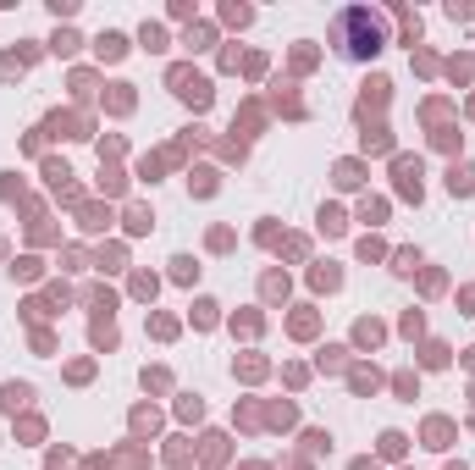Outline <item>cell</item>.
I'll list each match as a JSON object with an SVG mask.
<instances>
[{"instance_id":"obj_42","label":"cell","mask_w":475,"mask_h":470,"mask_svg":"<svg viewBox=\"0 0 475 470\" xmlns=\"http://www.w3.org/2000/svg\"><path fill=\"white\" fill-rule=\"evenodd\" d=\"M349 470H381V465H376V459H354Z\"/></svg>"},{"instance_id":"obj_4","label":"cell","mask_w":475,"mask_h":470,"mask_svg":"<svg viewBox=\"0 0 475 470\" xmlns=\"http://www.w3.org/2000/svg\"><path fill=\"white\" fill-rule=\"evenodd\" d=\"M177 100H188L194 111H205L210 100H216V89H210V78H199V72H194V78H188V89L177 94Z\"/></svg>"},{"instance_id":"obj_11","label":"cell","mask_w":475,"mask_h":470,"mask_svg":"<svg viewBox=\"0 0 475 470\" xmlns=\"http://www.w3.org/2000/svg\"><path fill=\"white\" fill-rule=\"evenodd\" d=\"M420 365H426V371H442V365H448V343H426V349H420Z\"/></svg>"},{"instance_id":"obj_30","label":"cell","mask_w":475,"mask_h":470,"mask_svg":"<svg viewBox=\"0 0 475 470\" xmlns=\"http://www.w3.org/2000/svg\"><path fill=\"white\" fill-rule=\"evenodd\" d=\"M354 343H381V326H376V321H359V326H354Z\"/></svg>"},{"instance_id":"obj_25","label":"cell","mask_w":475,"mask_h":470,"mask_svg":"<svg viewBox=\"0 0 475 470\" xmlns=\"http://www.w3.org/2000/svg\"><path fill=\"white\" fill-rule=\"evenodd\" d=\"M78 34H72V28H61V34H56V39H50V50H56V56H72V50H78Z\"/></svg>"},{"instance_id":"obj_36","label":"cell","mask_w":475,"mask_h":470,"mask_svg":"<svg viewBox=\"0 0 475 470\" xmlns=\"http://www.w3.org/2000/svg\"><path fill=\"white\" fill-rule=\"evenodd\" d=\"M359 255H365V260H381L387 249H381V238H359Z\"/></svg>"},{"instance_id":"obj_37","label":"cell","mask_w":475,"mask_h":470,"mask_svg":"<svg viewBox=\"0 0 475 470\" xmlns=\"http://www.w3.org/2000/svg\"><path fill=\"white\" fill-rule=\"evenodd\" d=\"M293 332H299V338H310V332H315V316H310V310H299V316H293Z\"/></svg>"},{"instance_id":"obj_19","label":"cell","mask_w":475,"mask_h":470,"mask_svg":"<svg viewBox=\"0 0 475 470\" xmlns=\"http://www.w3.org/2000/svg\"><path fill=\"white\" fill-rule=\"evenodd\" d=\"M216 310H221L216 299H194V326H199V332H205V326H216Z\"/></svg>"},{"instance_id":"obj_31","label":"cell","mask_w":475,"mask_h":470,"mask_svg":"<svg viewBox=\"0 0 475 470\" xmlns=\"http://www.w3.org/2000/svg\"><path fill=\"white\" fill-rule=\"evenodd\" d=\"M183 44H188V50H210V28H188Z\"/></svg>"},{"instance_id":"obj_44","label":"cell","mask_w":475,"mask_h":470,"mask_svg":"<svg viewBox=\"0 0 475 470\" xmlns=\"http://www.w3.org/2000/svg\"><path fill=\"white\" fill-rule=\"evenodd\" d=\"M448 470H464V465H448Z\"/></svg>"},{"instance_id":"obj_3","label":"cell","mask_w":475,"mask_h":470,"mask_svg":"<svg viewBox=\"0 0 475 470\" xmlns=\"http://www.w3.org/2000/svg\"><path fill=\"white\" fill-rule=\"evenodd\" d=\"M127 50H133V44H127V34H116V28H105L100 39H94V56H100V61H122Z\"/></svg>"},{"instance_id":"obj_29","label":"cell","mask_w":475,"mask_h":470,"mask_svg":"<svg viewBox=\"0 0 475 470\" xmlns=\"http://www.w3.org/2000/svg\"><path fill=\"white\" fill-rule=\"evenodd\" d=\"M188 189H194V194H216V171H194Z\"/></svg>"},{"instance_id":"obj_38","label":"cell","mask_w":475,"mask_h":470,"mask_svg":"<svg viewBox=\"0 0 475 470\" xmlns=\"http://www.w3.org/2000/svg\"><path fill=\"white\" fill-rule=\"evenodd\" d=\"M133 294H139V299H155V277H144V271H139V277H133Z\"/></svg>"},{"instance_id":"obj_2","label":"cell","mask_w":475,"mask_h":470,"mask_svg":"<svg viewBox=\"0 0 475 470\" xmlns=\"http://www.w3.org/2000/svg\"><path fill=\"white\" fill-rule=\"evenodd\" d=\"M393 183H398V194H404V199H414V205H420V155H398L393 161Z\"/></svg>"},{"instance_id":"obj_35","label":"cell","mask_w":475,"mask_h":470,"mask_svg":"<svg viewBox=\"0 0 475 470\" xmlns=\"http://www.w3.org/2000/svg\"><path fill=\"white\" fill-rule=\"evenodd\" d=\"M393 387L404 393V399H414V387H420V382H414V371H398V376H393Z\"/></svg>"},{"instance_id":"obj_33","label":"cell","mask_w":475,"mask_h":470,"mask_svg":"<svg viewBox=\"0 0 475 470\" xmlns=\"http://www.w3.org/2000/svg\"><path fill=\"white\" fill-rule=\"evenodd\" d=\"M11 277H22V282H28V277H39V260H34V255H22L17 266H11Z\"/></svg>"},{"instance_id":"obj_39","label":"cell","mask_w":475,"mask_h":470,"mask_svg":"<svg viewBox=\"0 0 475 470\" xmlns=\"http://www.w3.org/2000/svg\"><path fill=\"white\" fill-rule=\"evenodd\" d=\"M282 294H288V277H276V271H271V277H266V299H282Z\"/></svg>"},{"instance_id":"obj_26","label":"cell","mask_w":475,"mask_h":470,"mask_svg":"<svg viewBox=\"0 0 475 470\" xmlns=\"http://www.w3.org/2000/svg\"><path fill=\"white\" fill-rule=\"evenodd\" d=\"M304 449H310V454H331V431H321V426L304 431Z\"/></svg>"},{"instance_id":"obj_1","label":"cell","mask_w":475,"mask_h":470,"mask_svg":"<svg viewBox=\"0 0 475 470\" xmlns=\"http://www.w3.org/2000/svg\"><path fill=\"white\" fill-rule=\"evenodd\" d=\"M331 44H337V56H349V61H371L376 50L387 44L381 17H376V11H365V6L337 11V22H331Z\"/></svg>"},{"instance_id":"obj_43","label":"cell","mask_w":475,"mask_h":470,"mask_svg":"<svg viewBox=\"0 0 475 470\" xmlns=\"http://www.w3.org/2000/svg\"><path fill=\"white\" fill-rule=\"evenodd\" d=\"M470 116H475V100H470Z\"/></svg>"},{"instance_id":"obj_15","label":"cell","mask_w":475,"mask_h":470,"mask_svg":"<svg viewBox=\"0 0 475 470\" xmlns=\"http://www.w3.org/2000/svg\"><path fill=\"white\" fill-rule=\"evenodd\" d=\"M354 393H376V382H381V376H376V365H354Z\"/></svg>"},{"instance_id":"obj_23","label":"cell","mask_w":475,"mask_h":470,"mask_svg":"<svg viewBox=\"0 0 475 470\" xmlns=\"http://www.w3.org/2000/svg\"><path fill=\"white\" fill-rule=\"evenodd\" d=\"M83 227H89V233L111 227V211H100V205H83Z\"/></svg>"},{"instance_id":"obj_34","label":"cell","mask_w":475,"mask_h":470,"mask_svg":"<svg viewBox=\"0 0 475 470\" xmlns=\"http://www.w3.org/2000/svg\"><path fill=\"white\" fill-rule=\"evenodd\" d=\"M100 271H122V249H116V244L100 249Z\"/></svg>"},{"instance_id":"obj_40","label":"cell","mask_w":475,"mask_h":470,"mask_svg":"<svg viewBox=\"0 0 475 470\" xmlns=\"http://www.w3.org/2000/svg\"><path fill=\"white\" fill-rule=\"evenodd\" d=\"M166 459H171V465H183V459H188V443H183V437H171V449H166Z\"/></svg>"},{"instance_id":"obj_20","label":"cell","mask_w":475,"mask_h":470,"mask_svg":"<svg viewBox=\"0 0 475 470\" xmlns=\"http://www.w3.org/2000/svg\"><path fill=\"white\" fill-rule=\"evenodd\" d=\"M365 177H359V161H337V189H359Z\"/></svg>"},{"instance_id":"obj_41","label":"cell","mask_w":475,"mask_h":470,"mask_svg":"<svg viewBox=\"0 0 475 470\" xmlns=\"http://www.w3.org/2000/svg\"><path fill=\"white\" fill-rule=\"evenodd\" d=\"M0 78H22V61H17V56H0Z\"/></svg>"},{"instance_id":"obj_10","label":"cell","mask_w":475,"mask_h":470,"mask_svg":"<svg viewBox=\"0 0 475 470\" xmlns=\"http://www.w3.org/2000/svg\"><path fill=\"white\" fill-rule=\"evenodd\" d=\"M139 44H144L149 56H161L171 39H166V28H161V22H144V28H139Z\"/></svg>"},{"instance_id":"obj_12","label":"cell","mask_w":475,"mask_h":470,"mask_svg":"<svg viewBox=\"0 0 475 470\" xmlns=\"http://www.w3.org/2000/svg\"><path fill=\"white\" fill-rule=\"evenodd\" d=\"M393 150V133L387 128H365V155H387Z\"/></svg>"},{"instance_id":"obj_17","label":"cell","mask_w":475,"mask_h":470,"mask_svg":"<svg viewBox=\"0 0 475 470\" xmlns=\"http://www.w3.org/2000/svg\"><path fill=\"white\" fill-rule=\"evenodd\" d=\"M343 227H349V221H343V211H337V205H321V233H326V238H337Z\"/></svg>"},{"instance_id":"obj_27","label":"cell","mask_w":475,"mask_h":470,"mask_svg":"<svg viewBox=\"0 0 475 470\" xmlns=\"http://www.w3.org/2000/svg\"><path fill=\"white\" fill-rule=\"evenodd\" d=\"M359 216H365V221H387V199H365V205H359Z\"/></svg>"},{"instance_id":"obj_9","label":"cell","mask_w":475,"mask_h":470,"mask_svg":"<svg viewBox=\"0 0 475 470\" xmlns=\"http://www.w3.org/2000/svg\"><path fill=\"white\" fill-rule=\"evenodd\" d=\"M28 399H34V387H28V382H6V387H0V409H22Z\"/></svg>"},{"instance_id":"obj_13","label":"cell","mask_w":475,"mask_h":470,"mask_svg":"<svg viewBox=\"0 0 475 470\" xmlns=\"http://www.w3.org/2000/svg\"><path fill=\"white\" fill-rule=\"evenodd\" d=\"M199 277V260L194 255H171V282H194Z\"/></svg>"},{"instance_id":"obj_7","label":"cell","mask_w":475,"mask_h":470,"mask_svg":"<svg viewBox=\"0 0 475 470\" xmlns=\"http://www.w3.org/2000/svg\"><path fill=\"white\" fill-rule=\"evenodd\" d=\"M387 78H371V84H365V100H359V116H371V106H387Z\"/></svg>"},{"instance_id":"obj_21","label":"cell","mask_w":475,"mask_h":470,"mask_svg":"<svg viewBox=\"0 0 475 470\" xmlns=\"http://www.w3.org/2000/svg\"><path fill=\"white\" fill-rule=\"evenodd\" d=\"M149 227H155V211L133 205V211H127V233H149Z\"/></svg>"},{"instance_id":"obj_32","label":"cell","mask_w":475,"mask_h":470,"mask_svg":"<svg viewBox=\"0 0 475 470\" xmlns=\"http://www.w3.org/2000/svg\"><path fill=\"white\" fill-rule=\"evenodd\" d=\"M221 17H227L232 28H249V22H254V11H249V6H227V11H221Z\"/></svg>"},{"instance_id":"obj_22","label":"cell","mask_w":475,"mask_h":470,"mask_svg":"<svg viewBox=\"0 0 475 470\" xmlns=\"http://www.w3.org/2000/svg\"><path fill=\"white\" fill-rule=\"evenodd\" d=\"M177 415H183V421H199V415H205V399H199V393H183V399H177Z\"/></svg>"},{"instance_id":"obj_14","label":"cell","mask_w":475,"mask_h":470,"mask_svg":"<svg viewBox=\"0 0 475 470\" xmlns=\"http://www.w3.org/2000/svg\"><path fill=\"white\" fill-rule=\"evenodd\" d=\"M310 282H315V288H343V271H337L331 260H321V266L310 271Z\"/></svg>"},{"instance_id":"obj_8","label":"cell","mask_w":475,"mask_h":470,"mask_svg":"<svg viewBox=\"0 0 475 470\" xmlns=\"http://www.w3.org/2000/svg\"><path fill=\"white\" fill-rule=\"evenodd\" d=\"M89 343H94V349H116V321L100 316L94 326H89Z\"/></svg>"},{"instance_id":"obj_28","label":"cell","mask_w":475,"mask_h":470,"mask_svg":"<svg viewBox=\"0 0 475 470\" xmlns=\"http://www.w3.org/2000/svg\"><path fill=\"white\" fill-rule=\"evenodd\" d=\"M100 189H105V194H122V171L105 166V161H100Z\"/></svg>"},{"instance_id":"obj_5","label":"cell","mask_w":475,"mask_h":470,"mask_svg":"<svg viewBox=\"0 0 475 470\" xmlns=\"http://www.w3.org/2000/svg\"><path fill=\"white\" fill-rule=\"evenodd\" d=\"M448 194H454V199H464V194H475V166H464V161H454V166H448Z\"/></svg>"},{"instance_id":"obj_16","label":"cell","mask_w":475,"mask_h":470,"mask_svg":"<svg viewBox=\"0 0 475 470\" xmlns=\"http://www.w3.org/2000/svg\"><path fill=\"white\" fill-rule=\"evenodd\" d=\"M448 437H454L448 421H426V449H448Z\"/></svg>"},{"instance_id":"obj_24","label":"cell","mask_w":475,"mask_h":470,"mask_svg":"<svg viewBox=\"0 0 475 470\" xmlns=\"http://www.w3.org/2000/svg\"><path fill=\"white\" fill-rule=\"evenodd\" d=\"M343 354H349L343 343H326V349H321V371H343Z\"/></svg>"},{"instance_id":"obj_6","label":"cell","mask_w":475,"mask_h":470,"mask_svg":"<svg viewBox=\"0 0 475 470\" xmlns=\"http://www.w3.org/2000/svg\"><path fill=\"white\" fill-rule=\"evenodd\" d=\"M404 449H409V437H404V431H381V443H376V454H381V459H404Z\"/></svg>"},{"instance_id":"obj_18","label":"cell","mask_w":475,"mask_h":470,"mask_svg":"<svg viewBox=\"0 0 475 470\" xmlns=\"http://www.w3.org/2000/svg\"><path fill=\"white\" fill-rule=\"evenodd\" d=\"M393 271H398V277H414V271H420V249H398V255H393Z\"/></svg>"}]
</instances>
